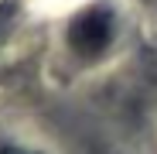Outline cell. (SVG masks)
I'll use <instances>...</instances> for the list:
<instances>
[{"label":"cell","instance_id":"cell-1","mask_svg":"<svg viewBox=\"0 0 157 154\" xmlns=\"http://www.w3.org/2000/svg\"><path fill=\"white\" fill-rule=\"evenodd\" d=\"M109 38H113V17L102 7H92L86 14H78L68 28V45L78 55H99L109 45Z\"/></svg>","mask_w":157,"mask_h":154},{"label":"cell","instance_id":"cell-2","mask_svg":"<svg viewBox=\"0 0 157 154\" xmlns=\"http://www.w3.org/2000/svg\"><path fill=\"white\" fill-rule=\"evenodd\" d=\"M0 154H24V151H10V147H4V151H0Z\"/></svg>","mask_w":157,"mask_h":154}]
</instances>
